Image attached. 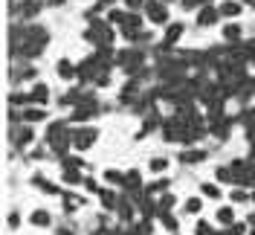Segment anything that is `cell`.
I'll return each instance as SVG.
<instances>
[{"label": "cell", "mask_w": 255, "mask_h": 235, "mask_svg": "<svg viewBox=\"0 0 255 235\" xmlns=\"http://www.w3.org/2000/svg\"><path fill=\"white\" fill-rule=\"evenodd\" d=\"M165 3H168V0H165Z\"/></svg>", "instance_id": "obj_41"}, {"label": "cell", "mask_w": 255, "mask_h": 235, "mask_svg": "<svg viewBox=\"0 0 255 235\" xmlns=\"http://www.w3.org/2000/svg\"><path fill=\"white\" fill-rule=\"evenodd\" d=\"M203 195H209V198H221V189L212 186V183H203Z\"/></svg>", "instance_id": "obj_24"}, {"label": "cell", "mask_w": 255, "mask_h": 235, "mask_svg": "<svg viewBox=\"0 0 255 235\" xmlns=\"http://www.w3.org/2000/svg\"><path fill=\"white\" fill-rule=\"evenodd\" d=\"M47 47V32L41 26H26V29H12V49L23 52L26 58L41 55Z\"/></svg>", "instance_id": "obj_1"}, {"label": "cell", "mask_w": 255, "mask_h": 235, "mask_svg": "<svg viewBox=\"0 0 255 235\" xmlns=\"http://www.w3.org/2000/svg\"><path fill=\"white\" fill-rule=\"evenodd\" d=\"M38 9H41V6H38V3H32V0L23 3V15H26V17H35V15H38Z\"/></svg>", "instance_id": "obj_18"}, {"label": "cell", "mask_w": 255, "mask_h": 235, "mask_svg": "<svg viewBox=\"0 0 255 235\" xmlns=\"http://www.w3.org/2000/svg\"><path fill=\"white\" fill-rule=\"evenodd\" d=\"M64 180H67V183H84L81 174H79V169H76V172H73V169H64Z\"/></svg>", "instance_id": "obj_17"}, {"label": "cell", "mask_w": 255, "mask_h": 235, "mask_svg": "<svg viewBox=\"0 0 255 235\" xmlns=\"http://www.w3.org/2000/svg\"><path fill=\"white\" fill-rule=\"evenodd\" d=\"M223 235H244V224H235L229 233H223Z\"/></svg>", "instance_id": "obj_30"}, {"label": "cell", "mask_w": 255, "mask_h": 235, "mask_svg": "<svg viewBox=\"0 0 255 235\" xmlns=\"http://www.w3.org/2000/svg\"><path fill=\"white\" fill-rule=\"evenodd\" d=\"M203 151H186V154L180 157V160H183V163H200V160H203Z\"/></svg>", "instance_id": "obj_16"}, {"label": "cell", "mask_w": 255, "mask_h": 235, "mask_svg": "<svg viewBox=\"0 0 255 235\" xmlns=\"http://www.w3.org/2000/svg\"><path fill=\"white\" fill-rule=\"evenodd\" d=\"M223 35H226V41L238 44V41H241V26H238V23H229V26L223 29Z\"/></svg>", "instance_id": "obj_10"}, {"label": "cell", "mask_w": 255, "mask_h": 235, "mask_svg": "<svg viewBox=\"0 0 255 235\" xmlns=\"http://www.w3.org/2000/svg\"><path fill=\"white\" fill-rule=\"evenodd\" d=\"M165 186H168L165 180H157V183H151V186L145 189V192H165Z\"/></svg>", "instance_id": "obj_26"}, {"label": "cell", "mask_w": 255, "mask_h": 235, "mask_svg": "<svg viewBox=\"0 0 255 235\" xmlns=\"http://www.w3.org/2000/svg\"><path fill=\"white\" fill-rule=\"evenodd\" d=\"M253 201H255V192H253Z\"/></svg>", "instance_id": "obj_40"}, {"label": "cell", "mask_w": 255, "mask_h": 235, "mask_svg": "<svg viewBox=\"0 0 255 235\" xmlns=\"http://www.w3.org/2000/svg\"><path fill=\"white\" fill-rule=\"evenodd\" d=\"M32 224H38V227H49V215L47 212H35V215H32Z\"/></svg>", "instance_id": "obj_19"}, {"label": "cell", "mask_w": 255, "mask_h": 235, "mask_svg": "<svg viewBox=\"0 0 255 235\" xmlns=\"http://www.w3.org/2000/svg\"><path fill=\"white\" fill-rule=\"evenodd\" d=\"M23 119H26V122H41V119H44V110L41 108H26L23 110Z\"/></svg>", "instance_id": "obj_12"}, {"label": "cell", "mask_w": 255, "mask_h": 235, "mask_svg": "<svg viewBox=\"0 0 255 235\" xmlns=\"http://www.w3.org/2000/svg\"><path fill=\"white\" fill-rule=\"evenodd\" d=\"M142 61H145V55L139 52V49H125V52L116 55V64H122L125 73H136V70L142 67Z\"/></svg>", "instance_id": "obj_2"}, {"label": "cell", "mask_w": 255, "mask_h": 235, "mask_svg": "<svg viewBox=\"0 0 255 235\" xmlns=\"http://www.w3.org/2000/svg\"><path fill=\"white\" fill-rule=\"evenodd\" d=\"M218 221H221V224H232V209H221V212H218Z\"/></svg>", "instance_id": "obj_25"}, {"label": "cell", "mask_w": 255, "mask_h": 235, "mask_svg": "<svg viewBox=\"0 0 255 235\" xmlns=\"http://www.w3.org/2000/svg\"><path fill=\"white\" fill-rule=\"evenodd\" d=\"M165 166H168V163H165V160H151V172H162V169H165Z\"/></svg>", "instance_id": "obj_27"}, {"label": "cell", "mask_w": 255, "mask_h": 235, "mask_svg": "<svg viewBox=\"0 0 255 235\" xmlns=\"http://www.w3.org/2000/svg\"><path fill=\"white\" fill-rule=\"evenodd\" d=\"M76 204H79V201H73V198H67V201H64V209H67V212H73V209H76Z\"/></svg>", "instance_id": "obj_33"}, {"label": "cell", "mask_w": 255, "mask_h": 235, "mask_svg": "<svg viewBox=\"0 0 255 235\" xmlns=\"http://www.w3.org/2000/svg\"><path fill=\"white\" fill-rule=\"evenodd\" d=\"M96 137H99V134H96L93 128H81V131H76V134H70V140H73V145H76L79 151L90 148V145L96 142Z\"/></svg>", "instance_id": "obj_5"}, {"label": "cell", "mask_w": 255, "mask_h": 235, "mask_svg": "<svg viewBox=\"0 0 255 235\" xmlns=\"http://www.w3.org/2000/svg\"><path fill=\"white\" fill-rule=\"evenodd\" d=\"M87 38H90V41H96V44H102V47H111L113 32L108 29V23H102V20H93V26L87 29Z\"/></svg>", "instance_id": "obj_3"}, {"label": "cell", "mask_w": 255, "mask_h": 235, "mask_svg": "<svg viewBox=\"0 0 255 235\" xmlns=\"http://www.w3.org/2000/svg\"><path fill=\"white\" fill-rule=\"evenodd\" d=\"M32 102H47L49 99V90H47V84H35L32 87V93H29Z\"/></svg>", "instance_id": "obj_8"}, {"label": "cell", "mask_w": 255, "mask_h": 235, "mask_svg": "<svg viewBox=\"0 0 255 235\" xmlns=\"http://www.w3.org/2000/svg\"><path fill=\"white\" fill-rule=\"evenodd\" d=\"M102 201H105V206H111V209H113V204H116V198H113L111 192H102Z\"/></svg>", "instance_id": "obj_28"}, {"label": "cell", "mask_w": 255, "mask_h": 235, "mask_svg": "<svg viewBox=\"0 0 255 235\" xmlns=\"http://www.w3.org/2000/svg\"><path fill=\"white\" fill-rule=\"evenodd\" d=\"M32 128H20V131H15V145H26V142H32Z\"/></svg>", "instance_id": "obj_9"}, {"label": "cell", "mask_w": 255, "mask_h": 235, "mask_svg": "<svg viewBox=\"0 0 255 235\" xmlns=\"http://www.w3.org/2000/svg\"><path fill=\"white\" fill-rule=\"evenodd\" d=\"M49 3H55V6H61V3H64V0H49Z\"/></svg>", "instance_id": "obj_37"}, {"label": "cell", "mask_w": 255, "mask_h": 235, "mask_svg": "<svg viewBox=\"0 0 255 235\" xmlns=\"http://www.w3.org/2000/svg\"><path fill=\"white\" fill-rule=\"evenodd\" d=\"M221 15H226V17L241 15V3H223V6H221Z\"/></svg>", "instance_id": "obj_14"}, {"label": "cell", "mask_w": 255, "mask_h": 235, "mask_svg": "<svg viewBox=\"0 0 255 235\" xmlns=\"http://www.w3.org/2000/svg\"><path fill=\"white\" fill-rule=\"evenodd\" d=\"M58 235H70V233H64V230H61V233H58Z\"/></svg>", "instance_id": "obj_39"}, {"label": "cell", "mask_w": 255, "mask_h": 235, "mask_svg": "<svg viewBox=\"0 0 255 235\" xmlns=\"http://www.w3.org/2000/svg\"><path fill=\"white\" fill-rule=\"evenodd\" d=\"M58 73L64 78H73V76H79V67H73L70 61H58Z\"/></svg>", "instance_id": "obj_11"}, {"label": "cell", "mask_w": 255, "mask_h": 235, "mask_svg": "<svg viewBox=\"0 0 255 235\" xmlns=\"http://www.w3.org/2000/svg\"><path fill=\"white\" fill-rule=\"evenodd\" d=\"M218 17H221V12H218L215 6H203V9H200V15H197V23H200V26H212Z\"/></svg>", "instance_id": "obj_6"}, {"label": "cell", "mask_w": 255, "mask_h": 235, "mask_svg": "<svg viewBox=\"0 0 255 235\" xmlns=\"http://www.w3.org/2000/svg\"><path fill=\"white\" fill-rule=\"evenodd\" d=\"M159 218H162V224H165L168 230H177V218H174V215H168V212H159Z\"/></svg>", "instance_id": "obj_22"}, {"label": "cell", "mask_w": 255, "mask_h": 235, "mask_svg": "<svg viewBox=\"0 0 255 235\" xmlns=\"http://www.w3.org/2000/svg\"><path fill=\"white\" fill-rule=\"evenodd\" d=\"M250 224H255V215H250Z\"/></svg>", "instance_id": "obj_38"}, {"label": "cell", "mask_w": 255, "mask_h": 235, "mask_svg": "<svg viewBox=\"0 0 255 235\" xmlns=\"http://www.w3.org/2000/svg\"><path fill=\"white\" fill-rule=\"evenodd\" d=\"M218 177L226 183V180H232V172H229V169H221V172H218Z\"/></svg>", "instance_id": "obj_31"}, {"label": "cell", "mask_w": 255, "mask_h": 235, "mask_svg": "<svg viewBox=\"0 0 255 235\" xmlns=\"http://www.w3.org/2000/svg\"><path fill=\"white\" fill-rule=\"evenodd\" d=\"M197 235H212V230H209V224H197Z\"/></svg>", "instance_id": "obj_32"}, {"label": "cell", "mask_w": 255, "mask_h": 235, "mask_svg": "<svg viewBox=\"0 0 255 235\" xmlns=\"http://www.w3.org/2000/svg\"><path fill=\"white\" fill-rule=\"evenodd\" d=\"M119 215H122V221H130V204H128V201H119Z\"/></svg>", "instance_id": "obj_20"}, {"label": "cell", "mask_w": 255, "mask_h": 235, "mask_svg": "<svg viewBox=\"0 0 255 235\" xmlns=\"http://www.w3.org/2000/svg\"><path fill=\"white\" fill-rule=\"evenodd\" d=\"M142 3H145V0H128V6H130V9H139Z\"/></svg>", "instance_id": "obj_35"}, {"label": "cell", "mask_w": 255, "mask_h": 235, "mask_svg": "<svg viewBox=\"0 0 255 235\" xmlns=\"http://www.w3.org/2000/svg\"><path fill=\"white\" fill-rule=\"evenodd\" d=\"M232 201H235V204H238V201H247V192H241V189H235V192H232Z\"/></svg>", "instance_id": "obj_29"}, {"label": "cell", "mask_w": 255, "mask_h": 235, "mask_svg": "<svg viewBox=\"0 0 255 235\" xmlns=\"http://www.w3.org/2000/svg\"><path fill=\"white\" fill-rule=\"evenodd\" d=\"M96 235H113V233H111V230H99Z\"/></svg>", "instance_id": "obj_36"}, {"label": "cell", "mask_w": 255, "mask_h": 235, "mask_svg": "<svg viewBox=\"0 0 255 235\" xmlns=\"http://www.w3.org/2000/svg\"><path fill=\"white\" fill-rule=\"evenodd\" d=\"M200 209H203V204H200V198H189V201H186V212H189V215H197Z\"/></svg>", "instance_id": "obj_15"}, {"label": "cell", "mask_w": 255, "mask_h": 235, "mask_svg": "<svg viewBox=\"0 0 255 235\" xmlns=\"http://www.w3.org/2000/svg\"><path fill=\"white\" fill-rule=\"evenodd\" d=\"M139 180H142L139 172H128L125 174V189H130V192H133V189H139Z\"/></svg>", "instance_id": "obj_13"}, {"label": "cell", "mask_w": 255, "mask_h": 235, "mask_svg": "<svg viewBox=\"0 0 255 235\" xmlns=\"http://www.w3.org/2000/svg\"><path fill=\"white\" fill-rule=\"evenodd\" d=\"M145 12H148V17H151L154 23H168V6L159 3V0H148V3H145Z\"/></svg>", "instance_id": "obj_4"}, {"label": "cell", "mask_w": 255, "mask_h": 235, "mask_svg": "<svg viewBox=\"0 0 255 235\" xmlns=\"http://www.w3.org/2000/svg\"><path fill=\"white\" fill-rule=\"evenodd\" d=\"M105 180H111V183H122V186H125V174H119V172H105Z\"/></svg>", "instance_id": "obj_21"}, {"label": "cell", "mask_w": 255, "mask_h": 235, "mask_svg": "<svg viewBox=\"0 0 255 235\" xmlns=\"http://www.w3.org/2000/svg\"><path fill=\"white\" fill-rule=\"evenodd\" d=\"M180 35H183V26H180V23H171V29L165 32V41H162L165 47H162V49H171V44H177V38H180Z\"/></svg>", "instance_id": "obj_7"}, {"label": "cell", "mask_w": 255, "mask_h": 235, "mask_svg": "<svg viewBox=\"0 0 255 235\" xmlns=\"http://www.w3.org/2000/svg\"><path fill=\"white\" fill-rule=\"evenodd\" d=\"M171 206H174V195H165V198L159 201V212H168Z\"/></svg>", "instance_id": "obj_23"}, {"label": "cell", "mask_w": 255, "mask_h": 235, "mask_svg": "<svg viewBox=\"0 0 255 235\" xmlns=\"http://www.w3.org/2000/svg\"><path fill=\"white\" fill-rule=\"evenodd\" d=\"M200 3H209V0H183V6L191 9V6H200Z\"/></svg>", "instance_id": "obj_34"}, {"label": "cell", "mask_w": 255, "mask_h": 235, "mask_svg": "<svg viewBox=\"0 0 255 235\" xmlns=\"http://www.w3.org/2000/svg\"><path fill=\"white\" fill-rule=\"evenodd\" d=\"M253 235H255V233H253Z\"/></svg>", "instance_id": "obj_42"}]
</instances>
